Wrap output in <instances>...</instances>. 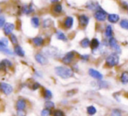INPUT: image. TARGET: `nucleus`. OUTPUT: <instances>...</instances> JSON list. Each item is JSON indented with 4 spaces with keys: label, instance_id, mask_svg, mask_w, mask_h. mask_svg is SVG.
Instances as JSON below:
<instances>
[{
    "label": "nucleus",
    "instance_id": "nucleus-1",
    "mask_svg": "<svg viewBox=\"0 0 128 116\" xmlns=\"http://www.w3.org/2000/svg\"><path fill=\"white\" fill-rule=\"evenodd\" d=\"M55 72L58 76H59L62 79H69L74 75L73 71L66 66H57L55 68Z\"/></svg>",
    "mask_w": 128,
    "mask_h": 116
},
{
    "label": "nucleus",
    "instance_id": "nucleus-2",
    "mask_svg": "<svg viewBox=\"0 0 128 116\" xmlns=\"http://www.w3.org/2000/svg\"><path fill=\"white\" fill-rule=\"evenodd\" d=\"M118 60H120V59H118V56L117 55V53H113L106 58V64L109 67H113L118 64Z\"/></svg>",
    "mask_w": 128,
    "mask_h": 116
},
{
    "label": "nucleus",
    "instance_id": "nucleus-3",
    "mask_svg": "<svg viewBox=\"0 0 128 116\" xmlns=\"http://www.w3.org/2000/svg\"><path fill=\"white\" fill-rule=\"evenodd\" d=\"M94 18L98 21H104L106 19V18H107V14H106V12L98 5V8L95 10Z\"/></svg>",
    "mask_w": 128,
    "mask_h": 116
},
{
    "label": "nucleus",
    "instance_id": "nucleus-4",
    "mask_svg": "<svg viewBox=\"0 0 128 116\" xmlns=\"http://www.w3.org/2000/svg\"><path fill=\"white\" fill-rule=\"evenodd\" d=\"M108 45H109V46L111 47L113 51H115V52H118V53H120L121 52V49H120V46L118 45V43H117V40L115 38L113 37H111L109 38V40H108Z\"/></svg>",
    "mask_w": 128,
    "mask_h": 116
},
{
    "label": "nucleus",
    "instance_id": "nucleus-5",
    "mask_svg": "<svg viewBox=\"0 0 128 116\" xmlns=\"http://www.w3.org/2000/svg\"><path fill=\"white\" fill-rule=\"evenodd\" d=\"M0 91L4 93L5 95H10L13 92V87L10 84L2 82L0 83Z\"/></svg>",
    "mask_w": 128,
    "mask_h": 116
},
{
    "label": "nucleus",
    "instance_id": "nucleus-6",
    "mask_svg": "<svg viewBox=\"0 0 128 116\" xmlns=\"http://www.w3.org/2000/svg\"><path fill=\"white\" fill-rule=\"evenodd\" d=\"M74 57H75V52H67V53H66V55L63 57V59H62L63 63H64V64H66V65L71 64V63L72 62Z\"/></svg>",
    "mask_w": 128,
    "mask_h": 116
},
{
    "label": "nucleus",
    "instance_id": "nucleus-7",
    "mask_svg": "<svg viewBox=\"0 0 128 116\" xmlns=\"http://www.w3.org/2000/svg\"><path fill=\"white\" fill-rule=\"evenodd\" d=\"M35 59H36V61L38 63V64L43 65V66H44V65H46L48 63L47 58H46V56H44V54H42V53H37V54H36V55H35Z\"/></svg>",
    "mask_w": 128,
    "mask_h": 116
},
{
    "label": "nucleus",
    "instance_id": "nucleus-8",
    "mask_svg": "<svg viewBox=\"0 0 128 116\" xmlns=\"http://www.w3.org/2000/svg\"><path fill=\"white\" fill-rule=\"evenodd\" d=\"M14 28H15V25L12 23H5L3 26L4 32L5 35H10V34H12Z\"/></svg>",
    "mask_w": 128,
    "mask_h": 116
},
{
    "label": "nucleus",
    "instance_id": "nucleus-9",
    "mask_svg": "<svg viewBox=\"0 0 128 116\" xmlns=\"http://www.w3.org/2000/svg\"><path fill=\"white\" fill-rule=\"evenodd\" d=\"M88 72H89V75L91 76L92 78L95 79L101 80V79H103L102 73H100L98 71H97V70H95V69H92V68H91V69H89V71H88Z\"/></svg>",
    "mask_w": 128,
    "mask_h": 116
},
{
    "label": "nucleus",
    "instance_id": "nucleus-10",
    "mask_svg": "<svg viewBox=\"0 0 128 116\" xmlns=\"http://www.w3.org/2000/svg\"><path fill=\"white\" fill-rule=\"evenodd\" d=\"M12 63L8 59H3L2 61H0V70H6L9 67H12Z\"/></svg>",
    "mask_w": 128,
    "mask_h": 116
},
{
    "label": "nucleus",
    "instance_id": "nucleus-11",
    "mask_svg": "<svg viewBox=\"0 0 128 116\" xmlns=\"http://www.w3.org/2000/svg\"><path fill=\"white\" fill-rule=\"evenodd\" d=\"M78 20H79V24H80L81 26H83L84 28V27L88 25V23H89V18H88L86 15H84V14H83V15L79 16Z\"/></svg>",
    "mask_w": 128,
    "mask_h": 116
},
{
    "label": "nucleus",
    "instance_id": "nucleus-12",
    "mask_svg": "<svg viewBox=\"0 0 128 116\" xmlns=\"http://www.w3.org/2000/svg\"><path fill=\"white\" fill-rule=\"evenodd\" d=\"M0 52H4L5 54H8V55H13V52L9 48L8 46H5V45L2 44L1 42H0Z\"/></svg>",
    "mask_w": 128,
    "mask_h": 116
},
{
    "label": "nucleus",
    "instance_id": "nucleus-13",
    "mask_svg": "<svg viewBox=\"0 0 128 116\" xmlns=\"http://www.w3.org/2000/svg\"><path fill=\"white\" fill-rule=\"evenodd\" d=\"M16 107L18 110H24L26 107V102L24 99H19L16 103Z\"/></svg>",
    "mask_w": 128,
    "mask_h": 116
},
{
    "label": "nucleus",
    "instance_id": "nucleus-14",
    "mask_svg": "<svg viewBox=\"0 0 128 116\" xmlns=\"http://www.w3.org/2000/svg\"><path fill=\"white\" fill-rule=\"evenodd\" d=\"M14 52H15L18 56H19V57H24V55H26V52H24V49L20 46H18V44L14 47Z\"/></svg>",
    "mask_w": 128,
    "mask_h": 116
},
{
    "label": "nucleus",
    "instance_id": "nucleus-15",
    "mask_svg": "<svg viewBox=\"0 0 128 116\" xmlns=\"http://www.w3.org/2000/svg\"><path fill=\"white\" fill-rule=\"evenodd\" d=\"M73 18L72 17H67L66 19H64V25L66 29H71L73 25Z\"/></svg>",
    "mask_w": 128,
    "mask_h": 116
},
{
    "label": "nucleus",
    "instance_id": "nucleus-16",
    "mask_svg": "<svg viewBox=\"0 0 128 116\" xmlns=\"http://www.w3.org/2000/svg\"><path fill=\"white\" fill-rule=\"evenodd\" d=\"M108 21L111 23H117L120 20V16L118 14H109L107 16Z\"/></svg>",
    "mask_w": 128,
    "mask_h": 116
},
{
    "label": "nucleus",
    "instance_id": "nucleus-17",
    "mask_svg": "<svg viewBox=\"0 0 128 116\" xmlns=\"http://www.w3.org/2000/svg\"><path fill=\"white\" fill-rule=\"evenodd\" d=\"M62 11H63V7L60 4L56 3V5H54V6L52 7V12L54 14H60L62 12Z\"/></svg>",
    "mask_w": 128,
    "mask_h": 116
},
{
    "label": "nucleus",
    "instance_id": "nucleus-18",
    "mask_svg": "<svg viewBox=\"0 0 128 116\" xmlns=\"http://www.w3.org/2000/svg\"><path fill=\"white\" fill-rule=\"evenodd\" d=\"M30 24L32 25L34 27V28H38L39 25H40V20H39L38 17H32V19H30Z\"/></svg>",
    "mask_w": 128,
    "mask_h": 116
},
{
    "label": "nucleus",
    "instance_id": "nucleus-19",
    "mask_svg": "<svg viewBox=\"0 0 128 116\" xmlns=\"http://www.w3.org/2000/svg\"><path fill=\"white\" fill-rule=\"evenodd\" d=\"M32 42H33V44L35 45L36 46H43V44H44V39H43L42 37H36L34 38L33 39H32Z\"/></svg>",
    "mask_w": 128,
    "mask_h": 116
},
{
    "label": "nucleus",
    "instance_id": "nucleus-20",
    "mask_svg": "<svg viewBox=\"0 0 128 116\" xmlns=\"http://www.w3.org/2000/svg\"><path fill=\"white\" fill-rule=\"evenodd\" d=\"M90 46H91L92 51L98 49V46H100V41H98V39H93L92 41H90Z\"/></svg>",
    "mask_w": 128,
    "mask_h": 116
},
{
    "label": "nucleus",
    "instance_id": "nucleus-21",
    "mask_svg": "<svg viewBox=\"0 0 128 116\" xmlns=\"http://www.w3.org/2000/svg\"><path fill=\"white\" fill-rule=\"evenodd\" d=\"M56 38L59 40H62V41H67V38H66V34L64 32H60V31H58L56 32Z\"/></svg>",
    "mask_w": 128,
    "mask_h": 116
},
{
    "label": "nucleus",
    "instance_id": "nucleus-22",
    "mask_svg": "<svg viewBox=\"0 0 128 116\" xmlns=\"http://www.w3.org/2000/svg\"><path fill=\"white\" fill-rule=\"evenodd\" d=\"M23 12H24L26 14H30L32 12H34V9H33V6L32 5H26V6L23 7Z\"/></svg>",
    "mask_w": 128,
    "mask_h": 116
},
{
    "label": "nucleus",
    "instance_id": "nucleus-23",
    "mask_svg": "<svg viewBox=\"0 0 128 116\" xmlns=\"http://www.w3.org/2000/svg\"><path fill=\"white\" fill-rule=\"evenodd\" d=\"M120 80L123 84H127L128 83V72H124L121 73L120 76Z\"/></svg>",
    "mask_w": 128,
    "mask_h": 116
},
{
    "label": "nucleus",
    "instance_id": "nucleus-24",
    "mask_svg": "<svg viewBox=\"0 0 128 116\" xmlns=\"http://www.w3.org/2000/svg\"><path fill=\"white\" fill-rule=\"evenodd\" d=\"M104 33H106V36L107 38H111L112 37V25H107L106 28V32H104Z\"/></svg>",
    "mask_w": 128,
    "mask_h": 116
},
{
    "label": "nucleus",
    "instance_id": "nucleus-25",
    "mask_svg": "<svg viewBox=\"0 0 128 116\" xmlns=\"http://www.w3.org/2000/svg\"><path fill=\"white\" fill-rule=\"evenodd\" d=\"M86 5H87L86 7H87L88 9H90V10H93V11L96 10V9L98 8V5H97V3H95V2H93V1L88 2Z\"/></svg>",
    "mask_w": 128,
    "mask_h": 116
},
{
    "label": "nucleus",
    "instance_id": "nucleus-26",
    "mask_svg": "<svg viewBox=\"0 0 128 116\" xmlns=\"http://www.w3.org/2000/svg\"><path fill=\"white\" fill-rule=\"evenodd\" d=\"M86 110H87V113L89 115H94L95 113H97V108L95 107V106H88Z\"/></svg>",
    "mask_w": 128,
    "mask_h": 116
},
{
    "label": "nucleus",
    "instance_id": "nucleus-27",
    "mask_svg": "<svg viewBox=\"0 0 128 116\" xmlns=\"http://www.w3.org/2000/svg\"><path fill=\"white\" fill-rule=\"evenodd\" d=\"M80 45L83 48H86V47H88L90 46V39H87V38L82 39V40L80 41Z\"/></svg>",
    "mask_w": 128,
    "mask_h": 116
},
{
    "label": "nucleus",
    "instance_id": "nucleus-28",
    "mask_svg": "<svg viewBox=\"0 0 128 116\" xmlns=\"http://www.w3.org/2000/svg\"><path fill=\"white\" fill-rule=\"evenodd\" d=\"M44 99H50L52 97V92L48 89H44Z\"/></svg>",
    "mask_w": 128,
    "mask_h": 116
},
{
    "label": "nucleus",
    "instance_id": "nucleus-29",
    "mask_svg": "<svg viewBox=\"0 0 128 116\" xmlns=\"http://www.w3.org/2000/svg\"><path fill=\"white\" fill-rule=\"evenodd\" d=\"M120 26L123 29L128 30V19H123L120 21Z\"/></svg>",
    "mask_w": 128,
    "mask_h": 116
},
{
    "label": "nucleus",
    "instance_id": "nucleus-30",
    "mask_svg": "<svg viewBox=\"0 0 128 116\" xmlns=\"http://www.w3.org/2000/svg\"><path fill=\"white\" fill-rule=\"evenodd\" d=\"M10 40L12 41V43L13 45L18 44V38L15 34H10Z\"/></svg>",
    "mask_w": 128,
    "mask_h": 116
},
{
    "label": "nucleus",
    "instance_id": "nucleus-31",
    "mask_svg": "<svg viewBox=\"0 0 128 116\" xmlns=\"http://www.w3.org/2000/svg\"><path fill=\"white\" fill-rule=\"evenodd\" d=\"M51 113V109H48V108H46V109L42 110V112H41V115L42 116H50Z\"/></svg>",
    "mask_w": 128,
    "mask_h": 116
},
{
    "label": "nucleus",
    "instance_id": "nucleus-32",
    "mask_svg": "<svg viewBox=\"0 0 128 116\" xmlns=\"http://www.w3.org/2000/svg\"><path fill=\"white\" fill-rule=\"evenodd\" d=\"M52 25V20L51 19H46V20H44V22H43V26L44 27V28H48V27H50Z\"/></svg>",
    "mask_w": 128,
    "mask_h": 116
},
{
    "label": "nucleus",
    "instance_id": "nucleus-33",
    "mask_svg": "<svg viewBox=\"0 0 128 116\" xmlns=\"http://www.w3.org/2000/svg\"><path fill=\"white\" fill-rule=\"evenodd\" d=\"M53 116H64V113L62 110L58 109L53 112Z\"/></svg>",
    "mask_w": 128,
    "mask_h": 116
},
{
    "label": "nucleus",
    "instance_id": "nucleus-34",
    "mask_svg": "<svg viewBox=\"0 0 128 116\" xmlns=\"http://www.w3.org/2000/svg\"><path fill=\"white\" fill-rule=\"evenodd\" d=\"M54 103L52 102V101H46V107L48 108V109H52V108L54 107Z\"/></svg>",
    "mask_w": 128,
    "mask_h": 116
},
{
    "label": "nucleus",
    "instance_id": "nucleus-35",
    "mask_svg": "<svg viewBox=\"0 0 128 116\" xmlns=\"http://www.w3.org/2000/svg\"><path fill=\"white\" fill-rule=\"evenodd\" d=\"M111 116H122V115H121V113H120V110L114 109V110H112V112Z\"/></svg>",
    "mask_w": 128,
    "mask_h": 116
},
{
    "label": "nucleus",
    "instance_id": "nucleus-36",
    "mask_svg": "<svg viewBox=\"0 0 128 116\" xmlns=\"http://www.w3.org/2000/svg\"><path fill=\"white\" fill-rule=\"evenodd\" d=\"M4 24H5V18L4 16L0 15V28L3 27Z\"/></svg>",
    "mask_w": 128,
    "mask_h": 116
},
{
    "label": "nucleus",
    "instance_id": "nucleus-37",
    "mask_svg": "<svg viewBox=\"0 0 128 116\" xmlns=\"http://www.w3.org/2000/svg\"><path fill=\"white\" fill-rule=\"evenodd\" d=\"M40 87V85H39L38 82H34L33 83V86H32V90H37Z\"/></svg>",
    "mask_w": 128,
    "mask_h": 116
},
{
    "label": "nucleus",
    "instance_id": "nucleus-38",
    "mask_svg": "<svg viewBox=\"0 0 128 116\" xmlns=\"http://www.w3.org/2000/svg\"><path fill=\"white\" fill-rule=\"evenodd\" d=\"M0 42H1L2 44L5 45V46H8V43H9V41H8V39H5V38H2V39H0Z\"/></svg>",
    "mask_w": 128,
    "mask_h": 116
},
{
    "label": "nucleus",
    "instance_id": "nucleus-39",
    "mask_svg": "<svg viewBox=\"0 0 128 116\" xmlns=\"http://www.w3.org/2000/svg\"><path fill=\"white\" fill-rule=\"evenodd\" d=\"M98 85H100V87H107L108 85L106 82H104V81H101V82H98Z\"/></svg>",
    "mask_w": 128,
    "mask_h": 116
},
{
    "label": "nucleus",
    "instance_id": "nucleus-40",
    "mask_svg": "<svg viewBox=\"0 0 128 116\" xmlns=\"http://www.w3.org/2000/svg\"><path fill=\"white\" fill-rule=\"evenodd\" d=\"M18 116H26V113L24 110H18Z\"/></svg>",
    "mask_w": 128,
    "mask_h": 116
},
{
    "label": "nucleus",
    "instance_id": "nucleus-41",
    "mask_svg": "<svg viewBox=\"0 0 128 116\" xmlns=\"http://www.w3.org/2000/svg\"><path fill=\"white\" fill-rule=\"evenodd\" d=\"M80 59H83V60H88L89 59V55L88 54H83V55H80Z\"/></svg>",
    "mask_w": 128,
    "mask_h": 116
},
{
    "label": "nucleus",
    "instance_id": "nucleus-42",
    "mask_svg": "<svg viewBox=\"0 0 128 116\" xmlns=\"http://www.w3.org/2000/svg\"><path fill=\"white\" fill-rule=\"evenodd\" d=\"M50 1H51L52 3H58V2L59 0H50Z\"/></svg>",
    "mask_w": 128,
    "mask_h": 116
},
{
    "label": "nucleus",
    "instance_id": "nucleus-43",
    "mask_svg": "<svg viewBox=\"0 0 128 116\" xmlns=\"http://www.w3.org/2000/svg\"><path fill=\"white\" fill-rule=\"evenodd\" d=\"M1 12H2V10H1V9H0V14H1Z\"/></svg>",
    "mask_w": 128,
    "mask_h": 116
}]
</instances>
